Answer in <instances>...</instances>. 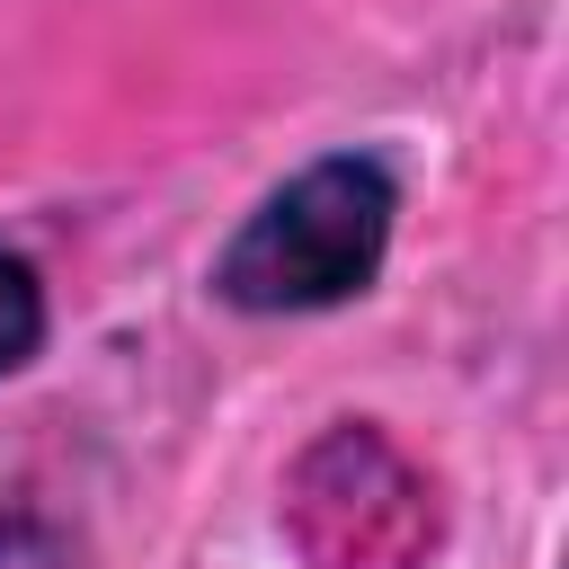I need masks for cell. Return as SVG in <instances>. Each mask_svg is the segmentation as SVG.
Returning <instances> with one entry per match:
<instances>
[{"mask_svg":"<svg viewBox=\"0 0 569 569\" xmlns=\"http://www.w3.org/2000/svg\"><path fill=\"white\" fill-rule=\"evenodd\" d=\"M391 213V169L365 151H329L231 231V249L213 258V293L231 311H329L382 276Z\"/></svg>","mask_w":569,"mask_h":569,"instance_id":"1","label":"cell"},{"mask_svg":"<svg viewBox=\"0 0 569 569\" xmlns=\"http://www.w3.org/2000/svg\"><path fill=\"white\" fill-rule=\"evenodd\" d=\"M284 533L311 569H418L436 551V489L382 427H329L284 480Z\"/></svg>","mask_w":569,"mask_h":569,"instance_id":"2","label":"cell"},{"mask_svg":"<svg viewBox=\"0 0 569 569\" xmlns=\"http://www.w3.org/2000/svg\"><path fill=\"white\" fill-rule=\"evenodd\" d=\"M44 347V284L18 249H0V373H18Z\"/></svg>","mask_w":569,"mask_h":569,"instance_id":"3","label":"cell"},{"mask_svg":"<svg viewBox=\"0 0 569 569\" xmlns=\"http://www.w3.org/2000/svg\"><path fill=\"white\" fill-rule=\"evenodd\" d=\"M0 569H62V551H53V533H44V525L0 516Z\"/></svg>","mask_w":569,"mask_h":569,"instance_id":"4","label":"cell"}]
</instances>
